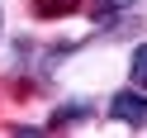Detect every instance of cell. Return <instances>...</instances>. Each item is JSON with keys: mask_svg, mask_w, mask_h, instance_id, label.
Masks as SVG:
<instances>
[{"mask_svg": "<svg viewBox=\"0 0 147 138\" xmlns=\"http://www.w3.org/2000/svg\"><path fill=\"white\" fill-rule=\"evenodd\" d=\"M109 114L119 119V124H128V128H142L147 124V95L142 90H114V95H109Z\"/></svg>", "mask_w": 147, "mask_h": 138, "instance_id": "1", "label": "cell"}, {"mask_svg": "<svg viewBox=\"0 0 147 138\" xmlns=\"http://www.w3.org/2000/svg\"><path fill=\"white\" fill-rule=\"evenodd\" d=\"M95 114V105L90 100H67V105L57 109V114L48 119V128H67V124H81V119H90Z\"/></svg>", "mask_w": 147, "mask_h": 138, "instance_id": "2", "label": "cell"}, {"mask_svg": "<svg viewBox=\"0 0 147 138\" xmlns=\"http://www.w3.org/2000/svg\"><path fill=\"white\" fill-rule=\"evenodd\" d=\"M81 0H33V14L38 19H62V14H76Z\"/></svg>", "mask_w": 147, "mask_h": 138, "instance_id": "3", "label": "cell"}, {"mask_svg": "<svg viewBox=\"0 0 147 138\" xmlns=\"http://www.w3.org/2000/svg\"><path fill=\"white\" fill-rule=\"evenodd\" d=\"M128 71H133V86H138V90H147V43H138V48H133Z\"/></svg>", "mask_w": 147, "mask_h": 138, "instance_id": "4", "label": "cell"}, {"mask_svg": "<svg viewBox=\"0 0 147 138\" xmlns=\"http://www.w3.org/2000/svg\"><path fill=\"white\" fill-rule=\"evenodd\" d=\"M133 0H95V19H109L114 10H128Z\"/></svg>", "mask_w": 147, "mask_h": 138, "instance_id": "5", "label": "cell"}, {"mask_svg": "<svg viewBox=\"0 0 147 138\" xmlns=\"http://www.w3.org/2000/svg\"><path fill=\"white\" fill-rule=\"evenodd\" d=\"M0 29H5V10H0Z\"/></svg>", "mask_w": 147, "mask_h": 138, "instance_id": "6", "label": "cell"}]
</instances>
